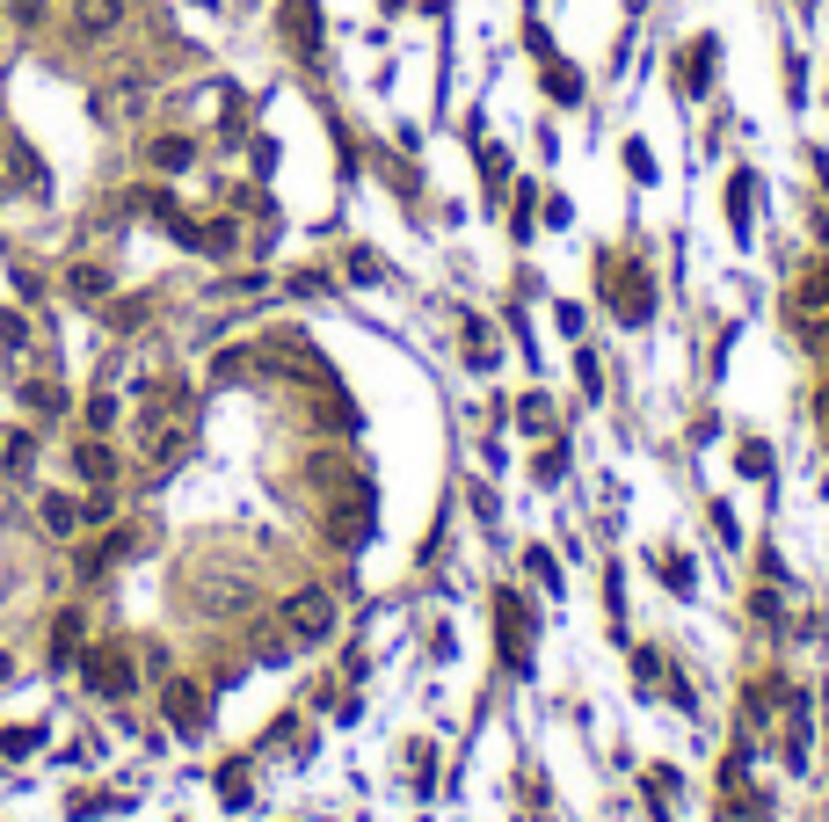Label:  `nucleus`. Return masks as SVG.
I'll list each match as a JSON object with an SVG mask.
<instances>
[{
	"label": "nucleus",
	"instance_id": "nucleus-1",
	"mask_svg": "<svg viewBox=\"0 0 829 822\" xmlns=\"http://www.w3.org/2000/svg\"><path fill=\"white\" fill-rule=\"evenodd\" d=\"M81 677H87V692L124 699V692H132V647H95V655H81Z\"/></svg>",
	"mask_w": 829,
	"mask_h": 822
},
{
	"label": "nucleus",
	"instance_id": "nucleus-2",
	"mask_svg": "<svg viewBox=\"0 0 829 822\" xmlns=\"http://www.w3.org/2000/svg\"><path fill=\"white\" fill-rule=\"evenodd\" d=\"M284 626H292V641H328L335 597H328V590H298L292 604H284Z\"/></svg>",
	"mask_w": 829,
	"mask_h": 822
},
{
	"label": "nucleus",
	"instance_id": "nucleus-3",
	"mask_svg": "<svg viewBox=\"0 0 829 822\" xmlns=\"http://www.w3.org/2000/svg\"><path fill=\"white\" fill-rule=\"evenodd\" d=\"M611 306H619V320H648L655 314V298H648V277H640V270H619V277H611Z\"/></svg>",
	"mask_w": 829,
	"mask_h": 822
},
{
	"label": "nucleus",
	"instance_id": "nucleus-4",
	"mask_svg": "<svg viewBox=\"0 0 829 822\" xmlns=\"http://www.w3.org/2000/svg\"><path fill=\"white\" fill-rule=\"evenodd\" d=\"M495 619H502V655H510V663H532V655H524V633H532V626H524V604H517V597H510V590H502L495 597Z\"/></svg>",
	"mask_w": 829,
	"mask_h": 822
},
{
	"label": "nucleus",
	"instance_id": "nucleus-5",
	"mask_svg": "<svg viewBox=\"0 0 829 822\" xmlns=\"http://www.w3.org/2000/svg\"><path fill=\"white\" fill-rule=\"evenodd\" d=\"M117 15H124V0H73V30L81 36H103Z\"/></svg>",
	"mask_w": 829,
	"mask_h": 822
},
{
	"label": "nucleus",
	"instance_id": "nucleus-6",
	"mask_svg": "<svg viewBox=\"0 0 829 822\" xmlns=\"http://www.w3.org/2000/svg\"><path fill=\"white\" fill-rule=\"evenodd\" d=\"M168 714H175V728H197V720H204V699H197V684H190V677H175V684H168Z\"/></svg>",
	"mask_w": 829,
	"mask_h": 822
},
{
	"label": "nucleus",
	"instance_id": "nucleus-7",
	"mask_svg": "<svg viewBox=\"0 0 829 822\" xmlns=\"http://www.w3.org/2000/svg\"><path fill=\"white\" fill-rule=\"evenodd\" d=\"M546 88H553V103H583V73L560 66V59L546 52Z\"/></svg>",
	"mask_w": 829,
	"mask_h": 822
},
{
	"label": "nucleus",
	"instance_id": "nucleus-8",
	"mask_svg": "<svg viewBox=\"0 0 829 822\" xmlns=\"http://www.w3.org/2000/svg\"><path fill=\"white\" fill-rule=\"evenodd\" d=\"M706 73H713V36H699V44H691V59H684V88L706 95Z\"/></svg>",
	"mask_w": 829,
	"mask_h": 822
},
{
	"label": "nucleus",
	"instance_id": "nucleus-9",
	"mask_svg": "<svg viewBox=\"0 0 829 822\" xmlns=\"http://www.w3.org/2000/svg\"><path fill=\"white\" fill-rule=\"evenodd\" d=\"M727 226H735V241H749V176L727 182Z\"/></svg>",
	"mask_w": 829,
	"mask_h": 822
},
{
	"label": "nucleus",
	"instance_id": "nucleus-10",
	"mask_svg": "<svg viewBox=\"0 0 829 822\" xmlns=\"http://www.w3.org/2000/svg\"><path fill=\"white\" fill-rule=\"evenodd\" d=\"M81 473L95 481V488H109V481H117V459H109L103 444H81Z\"/></svg>",
	"mask_w": 829,
	"mask_h": 822
},
{
	"label": "nucleus",
	"instance_id": "nucleus-11",
	"mask_svg": "<svg viewBox=\"0 0 829 822\" xmlns=\"http://www.w3.org/2000/svg\"><path fill=\"white\" fill-rule=\"evenodd\" d=\"M44 531H59V539H66V531H81V509H73L66 495H44Z\"/></svg>",
	"mask_w": 829,
	"mask_h": 822
},
{
	"label": "nucleus",
	"instance_id": "nucleus-12",
	"mask_svg": "<svg viewBox=\"0 0 829 822\" xmlns=\"http://www.w3.org/2000/svg\"><path fill=\"white\" fill-rule=\"evenodd\" d=\"M481 182H487V197H502V182H510V160H502V146H481Z\"/></svg>",
	"mask_w": 829,
	"mask_h": 822
},
{
	"label": "nucleus",
	"instance_id": "nucleus-13",
	"mask_svg": "<svg viewBox=\"0 0 829 822\" xmlns=\"http://www.w3.org/2000/svg\"><path fill=\"white\" fill-rule=\"evenodd\" d=\"M532 473H538V488H553V481L568 473V452H560V444H546V452L532 459Z\"/></svg>",
	"mask_w": 829,
	"mask_h": 822
},
{
	"label": "nucleus",
	"instance_id": "nucleus-14",
	"mask_svg": "<svg viewBox=\"0 0 829 822\" xmlns=\"http://www.w3.org/2000/svg\"><path fill=\"white\" fill-rule=\"evenodd\" d=\"M154 168H190V139H154Z\"/></svg>",
	"mask_w": 829,
	"mask_h": 822
},
{
	"label": "nucleus",
	"instance_id": "nucleus-15",
	"mask_svg": "<svg viewBox=\"0 0 829 822\" xmlns=\"http://www.w3.org/2000/svg\"><path fill=\"white\" fill-rule=\"evenodd\" d=\"M524 568H532V576L546 582V590H560V568H553V554H546V546H532V554H524Z\"/></svg>",
	"mask_w": 829,
	"mask_h": 822
},
{
	"label": "nucleus",
	"instance_id": "nucleus-16",
	"mask_svg": "<svg viewBox=\"0 0 829 822\" xmlns=\"http://www.w3.org/2000/svg\"><path fill=\"white\" fill-rule=\"evenodd\" d=\"M30 452H36L30 438H0V459H8V473H30Z\"/></svg>",
	"mask_w": 829,
	"mask_h": 822
},
{
	"label": "nucleus",
	"instance_id": "nucleus-17",
	"mask_svg": "<svg viewBox=\"0 0 829 822\" xmlns=\"http://www.w3.org/2000/svg\"><path fill=\"white\" fill-rule=\"evenodd\" d=\"M626 168H633V182H655V154H648V146H626Z\"/></svg>",
	"mask_w": 829,
	"mask_h": 822
},
{
	"label": "nucleus",
	"instance_id": "nucleus-18",
	"mask_svg": "<svg viewBox=\"0 0 829 822\" xmlns=\"http://www.w3.org/2000/svg\"><path fill=\"white\" fill-rule=\"evenodd\" d=\"M743 473H749V481H764V473H772V452H764V444H743Z\"/></svg>",
	"mask_w": 829,
	"mask_h": 822
},
{
	"label": "nucleus",
	"instance_id": "nucleus-19",
	"mask_svg": "<svg viewBox=\"0 0 829 822\" xmlns=\"http://www.w3.org/2000/svg\"><path fill=\"white\" fill-rule=\"evenodd\" d=\"M662 576H670V590H676V597H691V590H699V582H691V560H670Z\"/></svg>",
	"mask_w": 829,
	"mask_h": 822
},
{
	"label": "nucleus",
	"instance_id": "nucleus-20",
	"mask_svg": "<svg viewBox=\"0 0 829 822\" xmlns=\"http://www.w3.org/2000/svg\"><path fill=\"white\" fill-rule=\"evenodd\" d=\"M73 626H81V619H59V626H52V655H73V641H81Z\"/></svg>",
	"mask_w": 829,
	"mask_h": 822
},
{
	"label": "nucleus",
	"instance_id": "nucleus-21",
	"mask_svg": "<svg viewBox=\"0 0 829 822\" xmlns=\"http://www.w3.org/2000/svg\"><path fill=\"white\" fill-rule=\"evenodd\" d=\"M517 422H524V430H546V401H538V393H532V401L517 408Z\"/></svg>",
	"mask_w": 829,
	"mask_h": 822
},
{
	"label": "nucleus",
	"instance_id": "nucleus-22",
	"mask_svg": "<svg viewBox=\"0 0 829 822\" xmlns=\"http://www.w3.org/2000/svg\"><path fill=\"white\" fill-rule=\"evenodd\" d=\"M8 15H15V22H36V15H44V0H8Z\"/></svg>",
	"mask_w": 829,
	"mask_h": 822
},
{
	"label": "nucleus",
	"instance_id": "nucleus-23",
	"mask_svg": "<svg viewBox=\"0 0 829 822\" xmlns=\"http://www.w3.org/2000/svg\"><path fill=\"white\" fill-rule=\"evenodd\" d=\"M0 677H8V655H0Z\"/></svg>",
	"mask_w": 829,
	"mask_h": 822
}]
</instances>
